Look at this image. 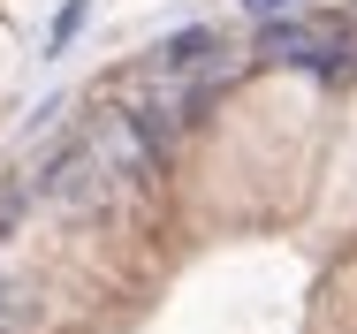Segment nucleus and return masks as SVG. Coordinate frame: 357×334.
<instances>
[{
    "mask_svg": "<svg viewBox=\"0 0 357 334\" xmlns=\"http://www.w3.org/2000/svg\"><path fill=\"white\" fill-rule=\"evenodd\" d=\"M259 54H266V61H296V68H319V76H335V68H342V46H335V38H319V31H296V23L266 31V38H259Z\"/></svg>",
    "mask_w": 357,
    "mask_h": 334,
    "instance_id": "1",
    "label": "nucleus"
},
{
    "mask_svg": "<svg viewBox=\"0 0 357 334\" xmlns=\"http://www.w3.org/2000/svg\"><path fill=\"white\" fill-rule=\"evenodd\" d=\"M206 54H213V31L190 23V31H175V38L160 46V68H190V61H206Z\"/></svg>",
    "mask_w": 357,
    "mask_h": 334,
    "instance_id": "2",
    "label": "nucleus"
},
{
    "mask_svg": "<svg viewBox=\"0 0 357 334\" xmlns=\"http://www.w3.org/2000/svg\"><path fill=\"white\" fill-rule=\"evenodd\" d=\"M84 15H91V0H61V15H54V31H46V54H69L76 31H84Z\"/></svg>",
    "mask_w": 357,
    "mask_h": 334,
    "instance_id": "3",
    "label": "nucleus"
}]
</instances>
